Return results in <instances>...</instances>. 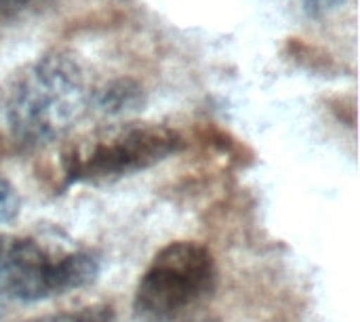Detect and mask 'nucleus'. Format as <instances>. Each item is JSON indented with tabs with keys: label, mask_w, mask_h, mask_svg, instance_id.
<instances>
[{
	"label": "nucleus",
	"mask_w": 360,
	"mask_h": 322,
	"mask_svg": "<svg viewBox=\"0 0 360 322\" xmlns=\"http://www.w3.org/2000/svg\"><path fill=\"white\" fill-rule=\"evenodd\" d=\"M51 2L53 0H0V25L27 17Z\"/></svg>",
	"instance_id": "6e6552de"
},
{
	"label": "nucleus",
	"mask_w": 360,
	"mask_h": 322,
	"mask_svg": "<svg viewBox=\"0 0 360 322\" xmlns=\"http://www.w3.org/2000/svg\"><path fill=\"white\" fill-rule=\"evenodd\" d=\"M184 148V135L167 124L131 122L110 129L86 146L70 148L61 165L68 183H105L152 169Z\"/></svg>",
	"instance_id": "7ed1b4c3"
},
{
	"label": "nucleus",
	"mask_w": 360,
	"mask_h": 322,
	"mask_svg": "<svg viewBox=\"0 0 360 322\" xmlns=\"http://www.w3.org/2000/svg\"><path fill=\"white\" fill-rule=\"evenodd\" d=\"M340 2H344V0H306L308 8L314 11V13H325V11H329V8L338 6Z\"/></svg>",
	"instance_id": "1a4fd4ad"
},
{
	"label": "nucleus",
	"mask_w": 360,
	"mask_h": 322,
	"mask_svg": "<svg viewBox=\"0 0 360 322\" xmlns=\"http://www.w3.org/2000/svg\"><path fill=\"white\" fill-rule=\"evenodd\" d=\"M200 322H219V321H215V318H207V321H200Z\"/></svg>",
	"instance_id": "9d476101"
},
{
	"label": "nucleus",
	"mask_w": 360,
	"mask_h": 322,
	"mask_svg": "<svg viewBox=\"0 0 360 322\" xmlns=\"http://www.w3.org/2000/svg\"><path fill=\"white\" fill-rule=\"evenodd\" d=\"M21 322H118V316L112 304L99 302V304H89L76 310L42 314V316H34Z\"/></svg>",
	"instance_id": "423d86ee"
},
{
	"label": "nucleus",
	"mask_w": 360,
	"mask_h": 322,
	"mask_svg": "<svg viewBox=\"0 0 360 322\" xmlns=\"http://www.w3.org/2000/svg\"><path fill=\"white\" fill-rule=\"evenodd\" d=\"M91 105V89L74 55L51 51L13 82L4 114L17 143L38 148L63 137Z\"/></svg>",
	"instance_id": "f257e3e1"
},
{
	"label": "nucleus",
	"mask_w": 360,
	"mask_h": 322,
	"mask_svg": "<svg viewBox=\"0 0 360 322\" xmlns=\"http://www.w3.org/2000/svg\"><path fill=\"white\" fill-rule=\"evenodd\" d=\"M217 285L215 257L202 243L162 247L141 274L133 295L137 322H175L209 300Z\"/></svg>",
	"instance_id": "f03ea898"
},
{
	"label": "nucleus",
	"mask_w": 360,
	"mask_h": 322,
	"mask_svg": "<svg viewBox=\"0 0 360 322\" xmlns=\"http://www.w3.org/2000/svg\"><path fill=\"white\" fill-rule=\"evenodd\" d=\"M101 272L91 251H53L36 238L0 236V295L34 304L84 289Z\"/></svg>",
	"instance_id": "20e7f679"
},
{
	"label": "nucleus",
	"mask_w": 360,
	"mask_h": 322,
	"mask_svg": "<svg viewBox=\"0 0 360 322\" xmlns=\"http://www.w3.org/2000/svg\"><path fill=\"white\" fill-rule=\"evenodd\" d=\"M19 211H21V196L17 188L11 183V179L0 175V226L13 224Z\"/></svg>",
	"instance_id": "0eeeda50"
},
{
	"label": "nucleus",
	"mask_w": 360,
	"mask_h": 322,
	"mask_svg": "<svg viewBox=\"0 0 360 322\" xmlns=\"http://www.w3.org/2000/svg\"><path fill=\"white\" fill-rule=\"evenodd\" d=\"M91 103L110 116L129 114L143 105V89L131 78H118L97 91H91Z\"/></svg>",
	"instance_id": "39448f33"
}]
</instances>
